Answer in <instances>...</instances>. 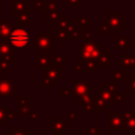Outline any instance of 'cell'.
<instances>
[{"label": "cell", "mask_w": 135, "mask_h": 135, "mask_svg": "<svg viewBox=\"0 0 135 135\" xmlns=\"http://www.w3.org/2000/svg\"><path fill=\"white\" fill-rule=\"evenodd\" d=\"M30 135H31V134H30Z\"/></svg>", "instance_id": "cell-48"}, {"label": "cell", "mask_w": 135, "mask_h": 135, "mask_svg": "<svg viewBox=\"0 0 135 135\" xmlns=\"http://www.w3.org/2000/svg\"><path fill=\"white\" fill-rule=\"evenodd\" d=\"M112 81L117 83L118 81H121V82H124L126 78H127V75H126V69H120V70H117V69H112Z\"/></svg>", "instance_id": "cell-23"}, {"label": "cell", "mask_w": 135, "mask_h": 135, "mask_svg": "<svg viewBox=\"0 0 135 135\" xmlns=\"http://www.w3.org/2000/svg\"><path fill=\"white\" fill-rule=\"evenodd\" d=\"M97 34L98 35H102V34H105V35H110V36H113V35H116L117 32L112 30L111 26L108 24V22L105 20L101 21L100 24L97 25Z\"/></svg>", "instance_id": "cell-20"}, {"label": "cell", "mask_w": 135, "mask_h": 135, "mask_svg": "<svg viewBox=\"0 0 135 135\" xmlns=\"http://www.w3.org/2000/svg\"><path fill=\"white\" fill-rule=\"evenodd\" d=\"M6 97H16L15 84L7 77L0 78V98Z\"/></svg>", "instance_id": "cell-10"}, {"label": "cell", "mask_w": 135, "mask_h": 135, "mask_svg": "<svg viewBox=\"0 0 135 135\" xmlns=\"http://www.w3.org/2000/svg\"><path fill=\"white\" fill-rule=\"evenodd\" d=\"M12 135H30L31 132L25 129L24 126H12L11 127Z\"/></svg>", "instance_id": "cell-29"}, {"label": "cell", "mask_w": 135, "mask_h": 135, "mask_svg": "<svg viewBox=\"0 0 135 135\" xmlns=\"http://www.w3.org/2000/svg\"><path fill=\"white\" fill-rule=\"evenodd\" d=\"M73 84H74L73 89H74V92L76 94V97L79 96V95L91 93V89L93 86V83L89 82L86 77H83L81 79L77 78V77H74L73 78Z\"/></svg>", "instance_id": "cell-9"}, {"label": "cell", "mask_w": 135, "mask_h": 135, "mask_svg": "<svg viewBox=\"0 0 135 135\" xmlns=\"http://www.w3.org/2000/svg\"><path fill=\"white\" fill-rule=\"evenodd\" d=\"M64 6H82L83 0H63Z\"/></svg>", "instance_id": "cell-37"}, {"label": "cell", "mask_w": 135, "mask_h": 135, "mask_svg": "<svg viewBox=\"0 0 135 135\" xmlns=\"http://www.w3.org/2000/svg\"><path fill=\"white\" fill-rule=\"evenodd\" d=\"M44 77L52 80L55 84L59 82V79L64 77V69L63 64L57 63L51 58V61L46 68H44Z\"/></svg>", "instance_id": "cell-5"}, {"label": "cell", "mask_w": 135, "mask_h": 135, "mask_svg": "<svg viewBox=\"0 0 135 135\" xmlns=\"http://www.w3.org/2000/svg\"><path fill=\"white\" fill-rule=\"evenodd\" d=\"M34 40L35 45L40 54H49L50 51L54 50L55 47L53 43V36L47 30H40L39 34L35 35Z\"/></svg>", "instance_id": "cell-3"}, {"label": "cell", "mask_w": 135, "mask_h": 135, "mask_svg": "<svg viewBox=\"0 0 135 135\" xmlns=\"http://www.w3.org/2000/svg\"><path fill=\"white\" fill-rule=\"evenodd\" d=\"M88 135H102V127L88 126Z\"/></svg>", "instance_id": "cell-32"}, {"label": "cell", "mask_w": 135, "mask_h": 135, "mask_svg": "<svg viewBox=\"0 0 135 135\" xmlns=\"http://www.w3.org/2000/svg\"><path fill=\"white\" fill-rule=\"evenodd\" d=\"M53 60L57 63H60V64H66L69 63V59L66 57H64L63 54H54V57H53Z\"/></svg>", "instance_id": "cell-35"}, {"label": "cell", "mask_w": 135, "mask_h": 135, "mask_svg": "<svg viewBox=\"0 0 135 135\" xmlns=\"http://www.w3.org/2000/svg\"><path fill=\"white\" fill-rule=\"evenodd\" d=\"M34 110L36 109L35 107L31 105L30 97H16V102H15L16 116H26Z\"/></svg>", "instance_id": "cell-7"}, {"label": "cell", "mask_w": 135, "mask_h": 135, "mask_svg": "<svg viewBox=\"0 0 135 135\" xmlns=\"http://www.w3.org/2000/svg\"><path fill=\"white\" fill-rule=\"evenodd\" d=\"M16 21H17V25H21V24L28 25L30 24V11H23V12L17 13Z\"/></svg>", "instance_id": "cell-25"}, {"label": "cell", "mask_w": 135, "mask_h": 135, "mask_svg": "<svg viewBox=\"0 0 135 135\" xmlns=\"http://www.w3.org/2000/svg\"><path fill=\"white\" fill-rule=\"evenodd\" d=\"M77 21H78V25H79V26H81V27H83V28H88V26H89V25L93 24V21H92V20H90V19H89V17H88L86 15L78 17Z\"/></svg>", "instance_id": "cell-30"}, {"label": "cell", "mask_w": 135, "mask_h": 135, "mask_svg": "<svg viewBox=\"0 0 135 135\" xmlns=\"http://www.w3.org/2000/svg\"><path fill=\"white\" fill-rule=\"evenodd\" d=\"M122 116L126 122V131H129L131 135H135V111H132L131 107H126Z\"/></svg>", "instance_id": "cell-12"}, {"label": "cell", "mask_w": 135, "mask_h": 135, "mask_svg": "<svg viewBox=\"0 0 135 135\" xmlns=\"http://www.w3.org/2000/svg\"><path fill=\"white\" fill-rule=\"evenodd\" d=\"M78 114L76 112H70L68 114V120L69 121H72V122H75V121H78Z\"/></svg>", "instance_id": "cell-42"}, {"label": "cell", "mask_w": 135, "mask_h": 135, "mask_svg": "<svg viewBox=\"0 0 135 135\" xmlns=\"http://www.w3.org/2000/svg\"><path fill=\"white\" fill-rule=\"evenodd\" d=\"M130 96H131L132 98H135V92H133V93H130Z\"/></svg>", "instance_id": "cell-45"}, {"label": "cell", "mask_w": 135, "mask_h": 135, "mask_svg": "<svg viewBox=\"0 0 135 135\" xmlns=\"http://www.w3.org/2000/svg\"><path fill=\"white\" fill-rule=\"evenodd\" d=\"M126 84V91L127 93H133L135 92V73H131L129 77L126 78L124 82Z\"/></svg>", "instance_id": "cell-26"}, {"label": "cell", "mask_w": 135, "mask_h": 135, "mask_svg": "<svg viewBox=\"0 0 135 135\" xmlns=\"http://www.w3.org/2000/svg\"><path fill=\"white\" fill-rule=\"evenodd\" d=\"M7 40L15 50L16 49L28 50L31 47L30 32L20 25H16L12 28Z\"/></svg>", "instance_id": "cell-1"}, {"label": "cell", "mask_w": 135, "mask_h": 135, "mask_svg": "<svg viewBox=\"0 0 135 135\" xmlns=\"http://www.w3.org/2000/svg\"><path fill=\"white\" fill-rule=\"evenodd\" d=\"M126 16L121 15L120 11H108L105 21L114 31H124L126 30Z\"/></svg>", "instance_id": "cell-6"}, {"label": "cell", "mask_w": 135, "mask_h": 135, "mask_svg": "<svg viewBox=\"0 0 135 135\" xmlns=\"http://www.w3.org/2000/svg\"><path fill=\"white\" fill-rule=\"evenodd\" d=\"M124 101H126L124 92H116L114 94V102H124Z\"/></svg>", "instance_id": "cell-38"}, {"label": "cell", "mask_w": 135, "mask_h": 135, "mask_svg": "<svg viewBox=\"0 0 135 135\" xmlns=\"http://www.w3.org/2000/svg\"><path fill=\"white\" fill-rule=\"evenodd\" d=\"M101 86H102L103 89H105V90H108V91L112 92L113 94H115V93L117 92L116 83H115V82H113V81H111V82H103V83L101 84Z\"/></svg>", "instance_id": "cell-36"}, {"label": "cell", "mask_w": 135, "mask_h": 135, "mask_svg": "<svg viewBox=\"0 0 135 135\" xmlns=\"http://www.w3.org/2000/svg\"><path fill=\"white\" fill-rule=\"evenodd\" d=\"M97 97L100 98V99H103L105 101H109V102H114V94L105 89H103L102 86H99L97 88Z\"/></svg>", "instance_id": "cell-24"}, {"label": "cell", "mask_w": 135, "mask_h": 135, "mask_svg": "<svg viewBox=\"0 0 135 135\" xmlns=\"http://www.w3.org/2000/svg\"><path fill=\"white\" fill-rule=\"evenodd\" d=\"M58 96L60 98H64V97L74 98V97H76V94H75L73 88H59L58 89Z\"/></svg>", "instance_id": "cell-27"}, {"label": "cell", "mask_w": 135, "mask_h": 135, "mask_svg": "<svg viewBox=\"0 0 135 135\" xmlns=\"http://www.w3.org/2000/svg\"><path fill=\"white\" fill-rule=\"evenodd\" d=\"M64 15V13L62 11H54V12H44V19L47 20L50 22V24L54 25V23L56 21H58L62 16Z\"/></svg>", "instance_id": "cell-19"}, {"label": "cell", "mask_w": 135, "mask_h": 135, "mask_svg": "<svg viewBox=\"0 0 135 135\" xmlns=\"http://www.w3.org/2000/svg\"><path fill=\"white\" fill-rule=\"evenodd\" d=\"M1 74H2V72H1V68H0V75H1Z\"/></svg>", "instance_id": "cell-46"}, {"label": "cell", "mask_w": 135, "mask_h": 135, "mask_svg": "<svg viewBox=\"0 0 135 135\" xmlns=\"http://www.w3.org/2000/svg\"><path fill=\"white\" fill-rule=\"evenodd\" d=\"M53 39H56L60 45L64 43V41L68 39V34L65 31H60V30H54V35Z\"/></svg>", "instance_id": "cell-28"}, {"label": "cell", "mask_w": 135, "mask_h": 135, "mask_svg": "<svg viewBox=\"0 0 135 135\" xmlns=\"http://www.w3.org/2000/svg\"><path fill=\"white\" fill-rule=\"evenodd\" d=\"M13 28L9 21H0V40L8 38V35Z\"/></svg>", "instance_id": "cell-21"}, {"label": "cell", "mask_w": 135, "mask_h": 135, "mask_svg": "<svg viewBox=\"0 0 135 135\" xmlns=\"http://www.w3.org/2000/svg\"><path fill=\"white\" fill-rule=\"evenodd\" d=\"M116 63L120 64L123 69H132L135 68V55L131 54H121L119 58L116 59Z\"/></svg>", "instance_id": "cell-17"}, {"label": "cell", "mask_w": 135, "mask_h": 135, "mask_svg": "<svg viewBox=\"0 0 135 135\" xmlns=\"http://www.w3.org/2000/svg\"><path fill=\"white\" fill-rule=\"evenodd\" d=\"M51 57L49 54H35L34 56V65L35 69H44L49 65Z\"/></svg>", "instance_id": "cell-18"}, {"label": "cell", "mask_w": 135, "mask_h": 135, "mask_svg": "<svg viewBox=\"0 0 135 135\" xmlns=\"http://www.w3.org/2000/svg\"><path fill=\"white\" fill-rule=\"evenodd\" d=\"M54 11H58V2L57 1H51V2L45 1L44 12H54Z\"/></svg>", "instance_id": "cell-34"}, {"label": "cell", "mask_w": 135, "mask_h": 135, "mask_svg": "<svg viewBox=\"0 0 135 135\" xmlns=\"http://www.w3.org/2000/svg\"><path fill=\"white\" fill-rule=\"evenodd\" d=\"M49 130L54 132V135H64L69 131V122L63 116H55L53 120L49 122Z\"/></svg>", "instance_id": "cell-8"}, {"label": "cell", "mask_w": 135, "mask_h": 135, "mask_svg": "<svg viewBox=\"0 0 135 135\" xmlns=\"http://www.w3.org/2000/svg\"><path fill=\"white\" fill-rule=\"evenodd\" d=\"M107 130L110 131H126V122L122 113L119 111H107Z\"/></svg>", "instance_id": "cell-4"}, {"label": "cell", "mask_w": 135, "mask_h": 135, "mask_svg": "<svg viewBox=\"0 0 135 135\" xmlns=\"http://www.w3.org/2000/svg\"><path fill=\"white\" fill-rule=\"evenodd\" d=\"M80 60V59H79ZM82 62L83 69H82V73H93L96 74L98 72V68L96 64L95 60H80Z\"/></svg>", "instance_id": "cell-22"}, {"label": "cell", "mask_w": 135, "mask_h": 135, "mask_svg": "<svg viewBox=\"0 0 135 135\" xmlns=\"http://www.w3.org/2000/svg\"><path fill=\"white\" fill-rule=\"evenodd\" d=\"M98 69H111L112 68V55L108 53L105 49L101 52V54L95 60Z\"/></svg>", "instance_id": "cell-14"}, {"label": "cell", "mask_w": 135, "mask_h": 135, "mask_svg": "<svg viewBox=\"0 0 135 135\" xmlns=\"http://www.w3.org/2000/svg\"><path fill=\"white\" fill-rule=\"evenodd\" d=\"M0 55L1 57L7 59L11 63H16V53L15 49L11 45L7 39L0 40Z\"/></svg>", "instance_id": "cell-11"}, {"label": "cell", "mask_w": 135, "mask_h": 135, "mask_svg": "<svg viewBox=\"0 0 135 135\" xmlns=\"http://www.w3.org/2000/svg\"><path fill=\"white\" fill-rule=\"evenodd\" d=\"M28 116H30V120L31 121H35V122L39 121V113L36 112V110H34L33 112H31L28 114Z\"/></svg>", "instance_id": "cell-41"}, {"label": "cell", "mask_w": 135, "mask_h": 135, "mask_svg": "<svg viewBox=\"0 0 135 135\" xmlns=\"http://www.w3.org/2000/svg\"><path fill=\"white\" fill-rule=\"evenodd\" d=\"M45 86L53 89V88L55 86V83H54L52 80L47 79L46 77H41V78H39V88L42 89V88H45Z\"/></svg>", "instance_id": "cell-33"}, {"label": "cell", "mask_w": 135, "mask_h": 135, "mask_svg": "<svg viewBox=\"0 0 135 135\" xmlns=\"http://www.w3.org/2000/svg\"><path fill=\"white\" fill-rule=\"evenodd\" d=\"M82 69H83V65H82V62L78 59L77 63L73 66V73L74 74H77V73H82Z\"/></svg>", "instance_id": "cell-39"}, {"label": "cell", "mask_w": 135, "mask_h": 135, "mask_svg": "<svg viewBox=\"0 0 135 135\" xmlns=\"http://www.w3.org/2000/svg\"><path fill=\"white\" fill-rule=\"evenodd\" d=\"M0 135H12V133H11V130H9V131H4V132H2Z\"/></svg>", "instance_id": "cell-44"}, {"label": "cell", "mask_w": 135, "mask_h": 135, "mask_svg": "<svg viewBox=\"0 0 135 135\" xmlns=\"http://www.w3.org/2000/svg\"><path fill=\"white\" fill-rule=\"evenodd\" d=\"M35 2H36V6H35L36 11H44L45 0H35Z\"/></svg>", "instance_id": "cell-40"}, {"label": "cell", "mask_w": 135, "mask_h": 135, "mask_svg": "<svg viewBox=\"0 0 135 135\" xmlns=\"http://www.w3.org/2000/svg\"><path fill=\"white\" fill-rule=\"evenodd\" d=\"M111 44L115 45L118 50H130L131 49V35H117L116 38L111 40Z\"/></svg>", "instance_id": "cell-13"}, {"label": "cell", "mask_w": 135, "mask_h": 135, "mask_svg": "<svg viewBox=\"0 0 135 135\" xmlns=\"http://www.w3.org/2000/svg\"><path fill=\"white\" fill-rule=\"evenodd\" d=\"M91 103H92L93 112H107L108 109L112 107V102L105 101L98 97H92Z\"/></svg>", "instance_id": "cell-15"}, {"label": "cell", "mask_w": 135, "mask_h": 135, "mask_svg": "<svg viewBox=\"0 0 135 135\" xmlns=\"http://www.w3.org/2000/svg\"><path fill=\"white\" fill-rule=\"evenodd\" d=\"M0 57H1V55H0Z\"/></svg>", "instance_id": "cell-47"}, {"label": "cell", "mask_w": 135, "mask_h": 135, "mask_svg": "<svg viewBox=\"0 0 135 135\" xmlns=\"http://www.w3.org/2000/svg\"><path fill=\"white\" fill-rule=\"evenodd\" d=\"M15 119H16V114L15 112L12 111V108L11 107L3 108L0 102V126H5L6 121H11Z\"/></svg>", "instance_id": "cell-16"}, {"label": "cell", "mask_w": 135, "mask_h": 135, "mask_svg": "<svg viewBox=\"0 0 135 135\" xmlns=\"http://www.w3.org/2000/svg\"><path fill=\"white\" fill-rule=\"evenodd\" d=\"M79 51V58L80 60H96L97 57L101 54L103 51L102 44L98 43L97 41L91 39V40H84V42L77 45Z\"/></svg>", "instance_id": "cell-2"}, {"label": "cell", "mask_w": 135, "mask_h": 135, "mask_svg": "<svg viewBox=\"0 0 135 135\" xmlns=\"http://www.w3.org/2000/svg\"><path fill=\"white\" fill-rule=\"evenodd\" d=\"M93 39V33L89 30H86L83 34H82V40H91Z\"/></svg>", "instance_id": "cell-43"}, {"label": "cell", "mask_w": 135, "mask_h": 135, "mask_svg": "<svg viewBox=\"0 0 135 135\" xmlns=\"http://www.w3.org/2000/svg\"><path fill=\"white\" fill-rule=\"evenodd\" d=\"M92 94L91 93H88V94H83V95H79L77 96V105L79 108H81L85 102H88L89 100H91L92 98Z\"/></svg>", "instance_id": "cell-31"}]
</instances>
